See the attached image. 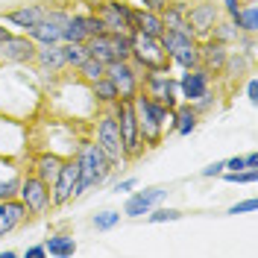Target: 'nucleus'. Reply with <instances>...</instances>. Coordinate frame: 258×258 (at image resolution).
Segmentation results:
<instances>
[{
    "mask_svg": "<svg viewBox=\"0 0 258 258\" xmlns=\"http://www.w3.org/2000/svg\"><path fill=\"white\" fill-rule=\"evenodd\" d=\"M74 159H77V164H80V179H77V188H74V200L85 197V194L94 191V188H103L114 173L112 161L103 156V150L94 144V138H91L88 132L82 135V141H80V147H77V153H74Z\"/></svg>",
    "mask_w": 258,
    "mask_h": 258,
    "instance_id": "1",
    "label": "nucleus"
},
{
    "mask_svg": "<svg viewBox=\"0 0 258 258\" xmlns=\"http://www.w3.org/2000/svg\"><path fill=\"white\" fill-rule=\"evenodd\" d=\"M88 135H91L94 144L103 150V156L112 161L114 170H123V167H126V153H123L117 117L112 114V109H100V112L88 120Z\"/></svg>",
    "mask_w": 258,
    "mask_h": 258,
    "instance_id": "2",
    "label": "nucleus"
},
{
    "mask_svg": "<svg viewBox=\"0 0 258 258\" xmlns=\"http://www.w3.org/2000/svg\"><path fill=\"white\" fill-rule=\"evenodd\" d=\"M132 109H135V120H138V132H141V141L147 150L164 144V126H167V117L173 109H164L159 103H153L150 97H144L141 91L132 97Z\"/></svg>",
    "mask_w": 258,
    "mask_h": 258,
    "instance_id": "3",
    "label": "nucleus"
},
{
    "mask_svg": "<svg viewBox=\"0 0 258 258\" xmlns=\"http://www.w3.org/2000/svg\"><path fill=\"white\" fill-rule=\"evenodd\" d=\"M141 94L150 97L153 103H159L164 109H176L179 106V88L173 68H153L141 74Z\"/></svg>",
    "mask_w": 258,
    "mask_h": 258,
    "instance_id": "4",
    "label": "nucleus"
},
{
    "mask_svg": "<svg viewBox=\"0 0 258 258\" xmlns=\"http://www.w3.org/2000/svg\"><path fill=\"white\" fill-rule=\"evenodd\" d=\"M0 156L21 161L30 156V123L9 114H0Z\"/></svg>",
    "mask_w": 258,
    "mask_h": 258,
    "instance_id": "5",
    "label": "nucleus"
},
{
    "mask_svg": "<svg viewBox=\"0 0 258 258\" xmlns=\"http://www.w3.org/2000/svg\"><path fill=\"white\" fill-rule=\"evenodd\" d=\"M132 35V32H129ZM126 32H100V35H91L85 38V47H88V56L97 59L103 64L120 62V59H129L132 53V38Z\"/></svg>",
    "mask_w": 258,
    "mask_h": 258,
    "instance_id": "6",
    "label": "nucleus"
},
{
    "mask_svg": "<svg viewBox=\"0 0 258 258\" xmlns=\"http://www.w3.org/2000/svg\"><path fill=\"white\" fill-rule=\"evenodd\" d=\"M112 114L117 117V129H120V141H123V153L126 161L141 159L147 153L144 141H141V132H138V120H135V109H132V100H117L114 106H109Z\"/></svg>",
    "mask_w": 258,
    "mask_h": 258,
    "instance_id": "7",
    "label": "nucleus"
},
{
    "mask_svg": "<svg viewBox=\"0 0 258 258\" xmlns=\"http://www.w3.org/2000/svg\"><path fill=\"white\" fill-rule=\"evenodd\" d=\"M132 53L129 59L138 71H153V68H170V59L161 47V38L156 35H144V32H132Z\"/></svg>",
    "mask_w": 258,
    "mask_h": 258,
    "instance_id": "8",
    "label": "nucleus"
},
{
    "mask_svg": "<svg viewBox=\"0 0 258 258\" xmlns=\"http://www.w3.org/2000/svg\"><path fill=\"white\" fill-rule=\"evenodd\" d=\"M18 200L27 206L30 217H44V214L53 209L50 185H47V182H41V179L35 176V173H30V170H24V176H21V185H18Z\"/></svg>",
    "mask_w": 258,
    "mask_h": 258,
    "instance_id": "9",
    "label": "nucleus"
},
{
    "mask_svg": "<svg viewBox=\"0 0 258 258\" xmlns=\"http://www.w3.org/2000/svg\"><path fill=\"white\" fill-rule=\"evenodd\" d=\"M94 15L103 21L106 32H132V18H135V6L126 0H97Z\"/></svg>",
    "mask_w": 258,
    "mask_h": 258,
    "instance_id": "10",
    "label": "nucleus"
},
{
    "mask_svg": "<svg viewBox=\"0 0 258 258\" xmlns=\"http://www.w3.org/2000/svg\"><path fill=\"white\" fill-rule=\"evenodd\" d=\"M71 12L74 9L68 3H50L44 21L35 24L27 35H30L35 44H62V27H64V21L71 18Z\"/></svg>",
    "mask_w": 258,
    "mask_h": 258,
    "instance_id": "11",
    "label": "nucleus"
},
{
    "mask_svg": "<svg viewBox=\"0 0 258 258\" xmlns=\"http://www.w3.org/2000/svg\"><path fill=\"white\" fill-rule=\"evenodd\" d=\"M220 18H223V9H220L217 0H191L188 3V27L194 30L197 41L209 38L211 30H214V24Z\"/></svg>",
    "mask_w": 258,
    "mask_h": 258,
    "instance_id": "12",
    "label": "nucleus"
},
{
    "mask_svg": "<svg viewBox=\"0 0 258 258\" xmlns=\"http://www.w3.org/2000/svg\"><path fill=\"white\" fill-rule=\"evenodd\" d=\"M35 41L27 32H9V38L0 41V64H18V68H32L35 59Z\"/></svg>",
    "mask_w": 258,
    "mask_h": 258,
    "instance_id": "13",
    "label": "nucleus"
},
{
    "mask_svg": "<svg viewBox=\"0 0 258 258\" xmlns=\"http://www.w3.org/2000/svg\"><path fill=\"white\" fill-rule=\"evenodd\" d=\"M141 74L144 71H138L132 59H120V62H112L106 64V77L112 80V85L117 88V97L120 100H132V97L141 91Z\"/></svg>",
    "mask_w": 258,
    "mask_h": 258,
    "instance_id": "14",
    "label": "nucleus"
},
{
    "mask_svg": "<svg viewBox=\"0 0 258 258\" xmlns=\"http://www.w3.org/2000/svg\"><path fill=\"white\" fill-rule=\"evenodd\" d=\"M214 82H217V77H211L203 64H197V68H185V71L176 77L179 100H185V103H197L209 88H214Z\"/></svg>",
    "mask_w": 258,
    "mask_h": 258,
    "instance_id": "15",
    "label": "nucleus"
},
{
    "mask_svg": "<svg viewBox=\"0 0 258 258\" xmlns=\"http://www.w3.org/2000/svg\"><path fill=\"white\" fill-rule=\"evenodd\" d=\"M47 9H50V0H32V3H21L15 9L0 12V21L9 24V27H15L18 32H30L35 24L44 21Z\"/></svg>",
    "mask_w": 258,
    "mask_h": 258,
    "instance_id": "16",
    "label": "nucleus"
},
{
    "mask_svg": "<svg viewBox=\"0 0 258 258\" xmlns=\"http://www.w3.org/2000/svg\"><path fill=\"white\" fill-rule=\"evenodd\" d=\"M167 194H170V188H164V185H153V188H144V191H132L126 197L120 214L129 217V220H141L150 209H156L161 200H167Z\"/></svg>",
    "mask_w": 258,
    "mask_h": 258,
    "instance_id": "17",
    "label": "nucleus"
},
{
    "mask_svg": "<svg viewBox=\"0 0 258 258\" xmlns=\"http://www.w3.org/2000/svg\"><path fill=\"white\" fill-rule=\"evenodd\" d=\"M77 179H80V164H77V159L71 156V159L62 161V170H59V176L53 179V185H50V200H53V209L68 206V203L74 200Z\"/></svg>",
    "mask_w": 258,
    "mask_h": 258,
    "instance_id": "18",
    "label": "nucleus"
},
{
    "mask_svg": "<svg viewBox=\"0 0 258 258\" xmlns=\"http://www.w3.org/2000/svg\"><path fill=\"white\" fill-rule=\"evenodd\" d=\"M252 71H255V59H252L249 53H243V50H238V47H229L226 64H223V71H220L217 80H223L226 85H235V82H241L243 77H249Z\"/></svg>",
    "mask_w": 258,
    "mask_h": 258,
    "instance_id": "19",
    "label": "nucleus"
},
{
    "mask_svg": "<svg viewBox=\"0 0 258 258\" xmlns=\"http://www.w3.org/2000/svg\"><path fill=\"white\" fill-rule=\"evenodd\" d=\"M30 220V211L27 206L18 200V197H9V200H0V241L6 238V235H12L15 229Z\"/></svg>",
    "mask_w": 258,
    "mask_h": 258,
    "instance_id": "20",
    "label": "nucleus"
},
{
    "mask_svg": "<svg viewBox=\"0 0 258 258\" xmlns=\"http://www.w3.org/2000/svg\"><path fill=\"white\" fill-rule=\"evenodd\" d=\"M226 56H229L226 44L214 41V38H203L200 41V64L209 71L211 77H220V71H223V64H226Z\"/></svg>",
    "mask_w": 258,
    "mask_h": 258,
    "instance_id": "21",
    "label": "nucleus"
},
{
    "mask_svg": "<svg viewBox=\"0 0 258 258\" xmlns=\"http://www.w3.org/2000/svg\"><path fill=\"white\" fill-rule=\"evenodd\" d=\"M21 176H24V164H21V161H12V159H3V156H0V200L18 197Z\"/></svg>",
    "mask_w": 258,
    "mask_h": 258,
    "instance_id": "22",
    "label": "nucleus"
},
{
    "mask_svg": "<svg viewBox=\"0 0 258 258\" xmlns=\"http://www.w3.org/2000/svg\"><path fill=\"white\" fill-rule=\"evenodd\" d=\"M200 114H197V109H194L191 103H185V100H179V106L173 109V123H176V132L173 135H179V138H188V135H194L197 132V126H200Z\"/></svg>",
    "mask_w": 258,
    "mask_h": 258,
    "instance_id": "23",
    "label": "nucleus"
},
{
    "mask_svg": "<svg viewBox=\"0 0 258 258\" xmlns=\"http://www.w3.org/2000/svg\"><path fill=\"white\" fill-rule=\"evenodd\" d=\"M188 3L191 0H167V6L161 9L164 30H191L188 27Z\"/></svg>",
    "mask_w": 258,
    "mask_h": 258,
    "instance_id": "24",
    "label": "nucleus"
},
{
    "mask_svg": "<svg viewBox=\"0 0 258 258\" xmlns=\"http://www.w3.org/2000/svg\"><path fill=\"white\" fill-rule=\"evenodd\" d=\"M132 32H144V35H156V38H161V32H164V21H161V12H150V9H141V6H135Z\"/></svg>",
    "mask_w": 258,
    "mask_h": 258,
    "instance_id": "25",
    "label": "nucleus"
},
{
    "mask_svg": "<svg viewBox=\"0 0 258 258\" xmlns=\"http://www.w3.org/2000/svg\"><path fill=\"white\" fill-rule=\"evenodd\" d=\"M44 249L53 258H71L77 252V238L71 232H50L44 238Z\"/></svg>",
    "mask_w": 258,
    "mask_h": 258,
    "instance_id": "26",
    "label": "nucleus"
},
{
    "mask_svg": "<svg viewBox=\"0 0 258 258\" xmlns=\"http://www.w3.org/2000/svg\"><path fill=\"white\" fill-rule=\"evenodd\" d=\"M232 21H235V27L241 32H246V35H255L258 32V3L255 0H249V3H241L238 6V12L235 15H229Z\"/></svg>",
    "mask_w": 258,
    "mask_h": 258,
    "instance_id": "27",
    "label": "nucleus"
},
{
    "mask_svg": "<svg viewBox=\"0 0 258 258\" xmlns=\"http://www.w3.org/2000/svg\"><path fill=\"white\" fill-rule=\"evenodd\" d=\"M91 97H94V103L100 106V109H109V106H114L120 97H117V88L112 85V80L109 77H100V80H94L91 85Z\"/></svg>",
    "mask_w": 258,
    "mask_h": 258,
    "instance_id": "28",
    "label": "nucleus"
},
{
    "mask_svg": "<svg viewBox=\"0 0 258 258\" xmlns=\"http://www.w3.org/2000/svg\"><path fill=\"white\" fill-rule=\"evenodd\" d=\"M167 59H170V68H179V71H185V68H197V64H200V41L173 50Z\"/></svg>",
    "mask_w": 258,
    "mask_h": 258,
    "instance_id": "29",
    "label": "nucleus"
},
{
    "mask_svg": "<svg viewBox=\"0 0 258 258\" xmlns=\"http://www.w3.org/2000/svg\"><path fill=\"white\" fill-rule=\"evenodd\" d=\"M238 35H241V30L235 27V21L229 15H223L217 24H214V30H211L209 38H214V41H220V44H226V47H235V41H238Z\"/></svg>",
    "mask_w": 258,
    "mask_h": 258,
    "instance_id": "30",
    "label": "nucleus"
},
{
    "mask_svg": "<svg viewBox=\"0 0 258 258\" xmlns=\"http://www.w3.org/2000/svg\"><path fill=\"white\" fill-rule=\"evenodd\" d=\"M62 50H64V64H68V71H77V68L88 59L85 41H62Z\"/></svg>",
    "mask_w": 258,
    "mask_h": 258,
    "instance_id": "31",
    "label": "nucleus"
},
{
    "mask_svg": "<svg viewBox=\"0 0 258 258\" xmlns=\"http://www.w3.org/2000/svg\"><path fill=\"white\" fill-rule=\"evenodd\" d=\"M144 217H147V223H153V226H156V223H176V220L185 217V211H182V209H170V206H161V203H159L156 209L147 211Z\"/></svg>",
    "mask_w": 258,
    "mask_h": 258,
    "instance_id": "32",
    "label": "nucleus"
},
{
    "mask_svg": "<svg viewBox=\"0 0 258 258\" xmlns=\"http://www.w3.org/2000/svg\"><path fill=\"white\" fill-rule=\"evenodd\" d=\"M85 24H82V12H71V18L62 27V41H85Z\"/></svg>",
    "mask_w": 258,
    "mask_h": 258,
    "instance_id": "33",
    "label": "nucleus"
},
{
    "mask_svg": "<svg viewBox=\"0 0 258 258\" xmlns=\"http://www.w3.org/2000/svg\"><path fill=\"white\" fill-rule=\"evenodd\" d=\"M74 74H77V77H80V80L85 82V85H91L94 80L106 77V64L97 62V59H91V56H88V59H85V62H82L80 68H77V71H74Z\"/></svg>",
    "mask_w": 258,
    "mask_h": 258,
    "instance_id": "34",
    "label": "nucleus"
},
{
    "mask_svg": "<svg viewBox=\"0 0 258 258\" xmlns=\"http://www.w3.org/2000/svg\"><path fill=\"white\" fill-rule=\"evenodd\" d=\"M120 211L114 209H106V211H97L94 217H91V226H94L97 232H112V229H117L120 226Z\"/></svg>",
    "mask_w": 258,
    "mask_h": 258,
    "instance_id": "35",
    "label": "nucleus"
},
{
    "mask_svg": "<svg viewBox=\"0 0 258 258\" xmlns=\"http://www.w3.org/2000/svg\"><path fill=\"white\" fill-rule=\"evenodd\" d=\"M220 176H223V182H229V185H255L258 170L255 167H241V170H223Z\"/></svg>",
    "mask_w": 258,
    "mask_h": 258,
    "instance_id": "36",
    "label": "nucleus"
},
{
    "mask_svg": "<svg viewBox=\"0 0 258 258\" xmlns=\"http://www.w3.org/2000/svg\"><path fill=\"white\" fill-rule=\"evenodd\" d=\"M191 106L197 109V114H200V117H206L209 112H214V109L220 106V94H217L214 88H209V91H206V94L200 97L197 103H191Z\"/></svg>",
    "mask_w": 258,
    "mask_h": 258,
    "instance_id": "37",
    "label": "nucleus"
},
{
    "mask_svg": "<svg viewBox=\"0 0 258 258\" xmlns=\"http://www.w3.org/2000/svg\"><path fill=\"white\" fill-rule=\"evenodd\" d=\"M255 211H258V200L255 197H249V200H241V203L229 206L226 214H235V217H238V214H255Z\"/></svg>",
    "mask_w": 258,
    "mask_h": 258,
    "instance_id": "38",
    "label": "nucleus"
},
{
    "mask_svg": "<svg viewBox=\"0 0 258 258\" xmlns=\"http://www.w3.org/2000/svg\"><path fill=\"white\" fill-rule=\"evenodd\" d=\"M138 188V179L135 176H123V179H117V182H112V194H129V191H135Z\"/></svg>",
    "mask_w": 258,
    "mask_h": 258,
    "instance_id": "39",
    "label": "nucleus"
},
{
    "mask_svg": "<svg viewBox=\"0 0 258 258\" xmlns=\"http://www.w3.org/2000/svg\"><path fill=\"white\" fill-rule=\"evenodd\" d=\"M246 100H249L252 106H258V77H255V71L246 77Z\"/></svg>",
    "mask_w": 258,
    "mask_h": 258,
    "instance_id": "40",
    "label": "nucleus"
},
{
    "mask_svg": "<svg viewBox=\"0 0 258 258\" xmlns=\"http://www.w3.org/2000/svg\"><path fill=\"white\" fill-rule=\"evenodd\" d=\"M223 167H226L223 161H211L209 167H203V170H200V176H203V179H217L220 173H223Z\"/></svg>",
    "mask_w": 258,
    "mask_h": 258,
    "instance_id": "41",
    "label": "nucleus"
},
{
    "mask_svg": "<svg viewBox=\"0 0 258 258\" xmlns=\"http://www.w3.org/2000/svg\"><path fill=\"white\" fill-rule=\"evenodd\" d=\"M24 258H47V249H44V243H32L24 249Z\"/></svg>",
    "mask_w": 258,
    "mask_h": 258,
    "instance_id": "42",
    "label": "nucleus"
},
{
    "mask_svg": "<svg viewBox=\"0 0 258 258\" xmlns=\"http://www.w3.org/2000/svg\"><path fill=\"white\" fill-rule=\"evenodd\" d=\"M138 6L141 9H150V12H161L167 6V0H138Z\"/></svg>",
    "mask_w": 258,
    "mask_h": 258,
    "instance_id": "43",
    "label": "nucleus"
},
{
    "mask_svg": "<svg viewBox=\"0 0 258 258\" xmlns=\"http://www.w3.org/2000/svg\"><path fill=\"white\" fill-rule=\"evenodd\" d=\"M217 3H220L223 15H235V12H238V6H241V0H217Z\"/></svg>",
    "mask_w": 258,
    "mask_h": 258,
    "instance_id": "44",
    "label": "nucleus"
},
{
    "mask_svg": "<svg viewBox=\"0 0 258 258\" xmlns=\"http://www.w3.org/2000/svg\"><path fill=\"white\" fill-rule=\"evenodd\" d=\"M223 164H226L223 170H241V167H246V161H243V156H232V159H226Z\"/></svg>",
    "mask_w": 258,
    "mask_h": 258,
    "instance_id": "45",
    "label": "nucleus"
},
{
    "mask_svg": "<svg viewBox=\"0 0 258 258\" xmlns=\"http://www.w3.org/2000/svg\"><path fill=\"white\" fill-rule=\"evenodd\" d=\"M243 161H246V167H255V170H258V153H246Z\"/></svg>",
    "mask_w": 258,
    "mask_h": 258,
    "instance_id": "46",
    "label": "nucleus"
},
{
    "mask_svg": "<svg viewBox=\"0 0 258 258\" xmlns=\"http://www.w3.org/2000/svg\"><path fill=\"white\" fill-rule=\"evenodd\" d=\"M0 258H18L15 249H0Z\"/></svg>",
    "mask_w": 258,
    "mask_h": 258,
    "instance_id": "47",
    "label": "nucleus"
},
{
    "mask_svg": "<svg viewBox=\"0 0 258 258\" xmlns=\"http://www.w3.org/2000/svg\"><path fill=\"white\" fill-rule=\"evenodd\" d=\"M9 32H12V30H9V27H3V21H0V41H3V38H9Z\"/></svg>",
    "mask_w": 258,
    "mask_h": 258,
    "instance_id": "48",
    "label": "nucleus"
},
{
    "mask_svg": "<svg viewBox=\"0 0 258 258\" xmlns=\"http://www.w3.org/2000/svg\"><path fill=\"white\" fill-rule=\"evenodd\" d=\"M241 3H249V0H241Z\"/></svg>",
    "mask_w": 258,
    "mask_h": 258,
    "instance_id": "49",
    "label": "nucleus"
}]
</instances>
